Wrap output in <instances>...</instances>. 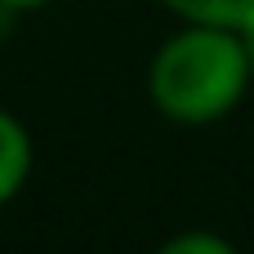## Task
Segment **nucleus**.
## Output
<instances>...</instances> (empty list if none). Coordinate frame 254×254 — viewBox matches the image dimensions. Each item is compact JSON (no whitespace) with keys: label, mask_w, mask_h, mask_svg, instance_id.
<instances>
[{"label":"nucleus","mask_w":254,"mask_h":254,"mask_svg":"<svg viewBox=\"0 0 254 254\" xmlns=\"http://www.w3.org/2000/svg\"><path fill=\"white\" fill-rule=\"evenodd\" d=\"M250 85V63L241 31L192 22L188 31L170 36L152 63V98L170 121L205 125L237 107Z\"/></svg>","instance_id":"obj_1"},{"label":"nucleus","mask_w":254,"mask_h":254,"mask_svg":"<svg viewBox=\"0 0 254 254\" xmlns=\"http://www.w3.org/2000/svg\"><path fill=\"white\" fill-rule=\"evenodd\" d=\"M27 170H31V143H27V129L0 112V201H9L22 183H27Z\"/></svg>","instance_id":"obj_2"},{"label":"nucleus","mask_w":254,"mask_h":254,"mask_svg":"<svg viewBox=\"0 0 254 254\" xmlns=\"http://www.w3.org/2000/svg\"><path fill=\"white\" fill-rule=\"evenodd\" d=\"M165 4L188 22H210V27H232V31H241L254 18V0H165Z\"/></svg>","instance_id":"obj_3"},{"label":"nucleus","mask_w":254,"mask_h":254,"mask_svg":"<svg viewBox=\"0 0 254 254\" xmlns=\"http://www.w3.org/2000/svg\"><path fill=\"white\" fill-rule=\"evenodd\" d=\"M232 246L223 237H210V232H192V237H174L165 241V254H228Z\"/></svg>","instance_id":"obj_4"},{"label":"nucleus","mask_w":254,"mask_h":254,"mask_svg":"<svg viewBox=\"0 0 254 254\" xmlns=\"http://www.w3.org/2000/svg\"><path fill=\"white\" fill-rule=\"evenodd\" d=\"M241 45H246V63H250V80H254V18L241 27Z\"/></svg>","instance_id":"obj_5"},{"label":"nucleus","mask_w":254,"mask_h":254,"mask_svg":"<svg viewBox=\"0 0 254 254\" xmlns=\"http://www.w3.org/2000/svg\"><path fill=\"white\" fill-rule=\"evenodd\" d=\"M9 9H40V4H49V0H4Z\"/></svg>","instance_id":"obj_6"}]
</instances>
